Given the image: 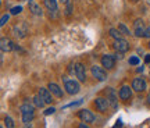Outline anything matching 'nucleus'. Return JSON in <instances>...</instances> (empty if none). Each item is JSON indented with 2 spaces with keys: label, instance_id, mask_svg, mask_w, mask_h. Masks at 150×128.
<instances>
[{
  "label": "nucleus",
  "instance_id": "obj_17",
  "mask_svg": "<svg viewBox=\"0 0 150 128\" xmlns=\"http://www.w3.org/2000/svg\"><path fill=\"white\" fill-rule=\"evenodd\" d=\"M29 11L32 13L33 16H42L43 11L42 9H40V6L36 4L35 1H29Z\"/></svg>",
  "mask_w": 150,
  "mask_h": 128
},
{
  "label": "nucleus",
  "instance_id": "obj_21",
  "mask_svg": "<svg viewBox=\"0 0 150 128\" xmlns=\"http://www.w3.org/2000/svg\"><path fill=\"white\" fill-rule=\"evenodd\" d=\"M4 125L6 128H14V121H13V118L11 117H4Z\"/></svg>",
  "mask_w": 150,
  "mask_h": 128
},
{
  "label": "nucleus",
  "instance_id": "obj_1",
  "mask_svg": "<svg viewBox=\"0 0 150 128\" xmlns=\"http://www.w3.org/2000/svg\"><path fill=\"white\" fill-rule=\"evenodd\" d=\"M20 110H21V116H22V123L29 124L33 120V117H35V107L27 102V103H24L20 107Z\"/></svg>",
  "mask_w": 150,
  "mask_h": 128
},
{
  "label": "nucleus",
  "instance_id": "obj_29",
  "mask_svg": "<svg viewBox=\"0 0 150 128\" xmlns=\"http://www.w3.org/2000/svg\"><path fill=\"white\" fill-rule=\"evenodd\" d=\"M65 14H67V16L71 14V4H67V11H65Z\"/></svg>",
  "mask_w": 150,
  "mask_h": 128
},
{
  "label": "nucleus",
  "instance_id": "obj_16",
  "mask_svg": "<svg viewBox=\"0 0 150 128\" xmlns=\"http://www.w3.org/2000/svg\"><path fill=\"white\" fill-rule=\"evenodd\" d=\"M49 91L52 92L54 96H57V97H63V95H64V93H63V89H61L57 84H54V82H50V84H49Z\"/></svg>",
  "mask_w": 150,
  "mask_h": 128
},
{
  "label": "nucleus",
  "instance_id": "obj_18",
  "mask_svg": "<svg viewBox=\"0 0 150 128\" xmlns=\"http://www.w3.org/2000/svg\"><path fill=\"white\" fill-rule=\"evenodd\" d=\"M43 4L50 13L52 11H57V0H43Z\"/></svg>",
  "mask_w": 150,
  "mask_h": 128
},
{
  "label": "nucleus",
  "instance_id": "obj_26",
  "mask_svg": "<svg viewBox=\"0 0 150 128\" xmlns=\"http://www.w3.org/2000/svg\"><path fill=\"white\" fill-rule=\"evenodd\" d=\"M54 112H56L54 107H49V109H46V112H45V116H50V114H53Z\"/></svg>",
  "mask_w": 150,
  "mask_h": 128
},
{
  "label": "nucleus",
  "instance_id": "obj_13",
  "mask_svg": "<svg viewBox=\"0 0 150 128\" xmlns=\"http://www.w3.org/2000/svg\"><path fill=\"white\" fill-rule=\"evenodd\" d=\"M106 95H107V99H108V102H110V105H111L112 109L115 110L118 107V105H117V95H115L114 89H112V88H107V89H106Z\"/></svg>",
  "mask_w": 150,
  "mask_h": 128
},
{
  "label": "nucleus",
  "instance_id": "obj_32",
  "mask_svg": "<svg viewBox=\"0 0 150 128\" xmlns=\"http://www.w3.org/2000/svg\"><path fill=\"white\" fill-rule=\"evenodd\" d=\"M78 128H89V127H88V125H86L85 123H81L79 125H78Z\"/></svg>",
  "mask_w": 150,
  "mask_h": 128
},
{
  "label": "nucleus",
  "instance_id": "obj_6",
  "mask_svg": "<svg viewBox=\"0 0 150 128\" xmlns=\"http://www.w3.org/2000/svg\"><path fill=\"white\" fill-rule=\"evenodd\" d=\"M134 32L136 36H145V32H146V28H145V22L143 20L138 18L136 21L134 22Z\"/></svg>",
  "mask_w": 150,
  "mask_h": 128
},
{
  "label": "nucleus",
  "instance_id": "obj_34",
  "mask_svg": "<svg viewBox=\"0 0 150 128\" xmlns=\"http://www.w3.org/2000/svg\"><path fill=\"white\" fill-rule=\"evenodd\" d=\"M147 105L150 106V92H149V96H147Z\"/></svg>",
  "mask_w": 150,
  "mask_h": 128
},
{
  "label": "nucleus",
  "instance_id": "obj_24",
  "mask_svg": "<svg viewBox=\"0 0 150 128\" xmlns=\"http://www.w3.org/2000/svg\"><path fill=\"white\" fill-rule=\"evenodd\" d=\"M8 18H10V16H8V14H4V16H1V20H0V25H1V27H4L6 22L8 21Z\"/></svg>",
  "mask_w": 150,
  "mask_h": 128
},
{
  "label": "nucleus",
  "instance_id": "obj_31",
  "mask_svg": "<svg viewBox=\"0 0 150 128\" xmlns=\"http://www.w3.org/2000/svg\"><path fill=\"white\" fill-rule=\"evenodd\" d=\"M121 127H122V123H121V121L118 120V121H117V124L114 125V128H121Z\"/></svg>",
  "mask_w": 150,
  "mask_h": 128
},
{
  "label": "nucleus",
  "instance_id": "obj_38",
  "mask_svg": "<svg viewBox=\"0 0 150 128\" xmlns=\"http://www.w3.org/2000/svg\"><path fill=\"white\" fill-rule=\"evenodd\" d=\"M1 128H3V127H1Z\"/></svg>",
  "mask_w": 150,
  "mask_h": 128
},
{
  "label": "nucleus",
  "instance_id": "obj_12",
  "mask_svg": "<svg viewBox=\"0 0 150 128\" xmlns=\"http://www.w3.org/2000/svg\"><path fill=\"white\" fill-rule=\"evenodd\" d=\"M132 89L136 92H143L146 89V82L143 78H135L132 81Z\"/></svg>",
  "mask_w": 150,
  "mask_h": 128
},
{
  "label": "nucleus",
  "instance_id": "obj_9",
  "mask_svg": "<svg viewBox=\"0 0 150 128\" xmlns=\"http://www.w3.org/2000/svg\"><path fill=\"white\" fill-rule=\"evenodd\" d=\"M75 75L78 81L81 82H85L86 81V71H85V65L82 63H76L75 64Z\"/></svg>",
  "mask_w": 150,
  "mask_h": 128
},
{
  "label": "nucleus",
  "instance_id": "obj_15",
  "mask_svg": "<svg viewBox=\"0 0 150 128\" xmlns=\"http://www.w3.org/2000/svg\"><path fill=\"white\" fill-rule=\"evenodd\" d=\"M38 95H40V97H42L46 103H52V102H53L52 92L49 91V89H46V88H40V89H39V92H38Z\"/></svg>",
  "mask_w": 150,
  "mask_h": 128
},
{
  "label": "nucleus",
  "instance_id": "obj_22",
  "mask_svg": "<svg viewBox=\"0 0 150 128\" xmlns=\"http://www.w3.org/2000/svg\"><path fill=\"white\" fill-rule=\"evenodd\" d=\"M118 29H120V32L122 33V35H129V29L124 24H118Z\"/></svg>",
  "mask_w": 150,
  "mask_h": 128
},
{
  "label": "nucleus",
  "instance_id": "obj_36",
  "mask_svg": "<svg viewBox=\"0 0 150 128\" xmlns=\"http://www.w3.org/2000/svg\"><path fill=\"white\" fill-rule=\"evenodd\" d=\"M147 46H149V49H150V42H149V45H147Z\"/></svg>",
  "mask_w": 150,
  "mask_h": 128
},
{
  "label": "nucleus",
  "instance_id": "obj_7",
  "mask_svg": "<svg viewBox=\"0 0 150 128\" xmlns=\"http://www.w3.org/2000/svg\"><path fill=\"white\" fill-rule=\"evenodd\" d=\"M100 61H102L103 67H106L107 70H111L115 67V57H114L112 54H104Z\"/></svg>",
  "mask_w": 150,
  "mask_h": 128
},
{
  "label": "nucleus",
  "instance_id": "obj_23",
  "mask_svg": "<svg viewBox=\"0 0 150 128\" xmlns=\"http://www.w3.org/2000/svg\"><path fill=\"white\" fill-rule=\"evenodd\" d=\"M10 11H11V16H17V14H20L22 11V7L21 6H16V7H13Z\"/></svg>",
  "mask_w": 150,
  "mask_h": 128
},
{
  "label": "nucleus",
  "instance_id": "obj_4",
  "mask_svg": "<svg viewBox=\"0 0 150 128\" xmlns=\"http://www.w3.org/2000/svg\"><path fill=\"white\" fill-rule=\"evenodd\" d=\"M92 71V75H93V78H96L97 81H106L107 80V73H106V70L102 68V67H99V65H93L91 68Z\"/></svg>",
  "mask_w": 150,
  "mask_h": 128
},
{
  "label": "nucleus",
  "instance_id": "obj_10",
  "mask_svg": "<svg viewBox=\"0 0 150 128\" xmlns=\"http://www.w3.org/2000/svg\"><path fill=\"white\" fill-rule=\"evenodd\" d=\"M114 49L117 50L118 53H125L129 50V43L125 39H117L114 42Z\"/></svg>",
  "mask_w": 150,
  "mask_h": 128
},
{
  "label": "nucleus",
  "instance_id": "obj_19",
  "mask_svg": "<svg viewBox=\"0 0 150 128\" xmlns=\"http://www.w3.org/2000/svg\"><path fill=\"white\" fill-rule=\"evenodd\" d=\"M45 103H46V102L40 97V95L33 96V105H35L38 109H43V107H45Z\"/></svg>",
  "mask_w": 150,
  "mask_h": 128
},
{
  "label": "nucleus",
  "instance_id": "obj_3",
  "mask_svg": "<svg viewBox=\"0 0 150 128\" xmlns=\"http://www.w3.org/2000/svg\"><path fill=\"white\" fill-rule=\"evenodd\" d=\"M65 84H64V89L67 91V93H70V95H76L78 92H79V84L74 80H67L64 78Z\"/></svg>",
  "mask_w": 150,
  "mask_h": 128
},
{
  "label": "nucleus",
  "instance_id": "obj_25",
  "mask_svg": "<svg viewBox=\"0 0 150 128\" xmlns=\"http://www.w3.org/2000/svg\"><path fill=\"white\" fill-rule=\"evenodd\" d=\"M129 64H131V65H138V64H139V59H138L136 56L131 57V59H129Z\"/></svg>",
  "mask_w": 150,
  "mask_h": 128
},
{
  "label": "nucleus",
  "instance_id": "obj_35",
  "mask_svg": "<svg viewBox=\"0 0 150 128\" xmlns=\"http://www.w3.org/2000/svg\"><path fill=\"white\" fill-rule=\"evenodd\" d=\"M132 1H139V0H132Z\"/></svg>",
  "mask_w": 150,
  "mask_h": 128
},
{
  "label": "nucleus",
  "instance_id": "obj_8",
  "mask_svg": "<svg viewBox=\"0 0 150 128\" xmlns=\"http://www.w3.org/2000/svg\"><path fill=\"white\" fill-rule=\"evenodd\" d=\"M95 106L99 112H106L110 106V102L107 97H96L95 99Z\"/></svg>",
  "mask_w": 150,
  "mask_h": 128
},
{
  "label": "nucleus",
  "instance_id": "obj_2",
  "mask_svg": "<svg viewBox=\"0 0 150 128\" xmlns=\"http://www.w3.org/2000/svg\"><path fill=\"white\" fill-rule=\"evenodd\" d=\"M13 33L16 35L18 39H24V38L27 36L28 33V25L25 21L22 22H18V24H16L14 25V28H13Z\"/></svg>",
  "mask_w": 150,
  "mask_h": 128
},
{
  "label": "nucleus",
  "instance_id": "obj_33",
  "mask_svg": "<svg viewBox=\"0 0 150 128\" xmlns=\"http://www.w3.org/2000/svg\"><path fill=\"white\" fill-rule=\"evenodd\" d=\"M63 4H70V0H60Z\"/></svg>",
  "mask_w": 150,
  "mask_h": 128
},
{
  "label": "nucleus",
  "instance_id": "obj_30",
  "mask_svg": "<svg viewBox=\"0 0 150 128\" xmlns=\"http://www.w3.org/2000/svg\"><path fill=\"white\" fill-rule=\"evenodd\" d=\"M145 63L150 64V54H146V56H145Z\"/></svg>",
  "mask_w": 150,
  "mask_h": 128
},
{
  "label": "nucleus",
  "instance_id": "obj_27",
  "mask_svg": "<svg viewBox=\"0 0 150 128\" xmlns=\"http://www.w3.org/2000/svg\"><path fill=\"white\" fill-rule=\"evenodd\" d=\"M81 103H82V100H78V102H74V103H70V105H67L65 107H71V106H79Z\"/></svg>",
  "mask_w": 150,
  "mask_h": 128
},
{
  "label": "nucleus",
  "instance_id": "obj_20",
  "mask_svg": "<svg viewBox=\"0 0 150 128\" xmlns=\"http://www.w3.org/2000/svg\"><path fill=\"white\" fill-rule=\"evenodd\" d=\"M108 32H110V36H111L114 41H117V39H122V33L120 32V29H114V28H111Z\"/></svg>",
  "mask_w": 150,
  "mask_h": 128
},
{
  "label": "nucleus",
  "instance_id": "obj_14",
  "mask_svg": "<svg viewBox=\"0 0 150 128\" xmlns=\"http://www.w3.org/2000/svg\"><path fill=\"white\" fill-rule=\"evenodd\" d=\"M118 96H120V99H122V100H128L131 99V96H132V88H129L128 85H124L120 92H118Z\"/></svg>",
  "mask_w": 150,
  "mask_h": 128
},
{
  "label": "nucleus",
  "instance_id": "obj_28",
  "mask_svg": "<svg viewBox=\"0 0 150 128\" xmlns=\"http://www.w3.org/2000/svg\"><path fill=\"white\" fill-rule=\"evenodd\" d=\"M145 38H149L150 39V27L146 28V32H145Z\"/></svg>",
  "mask_w": 150,
  "mask_h": 128
},
{
  "label": "nucleus",
  "instance_id": "obj_11",
  "mask_svg": "<svg viewBox=\"0 0 150 128\" xmlns=\"http://www.w3.org/2000/svg\"><path fill=\"white\" fill-rule=\"evenodd\" d=\"M78 116H79V118L83 121V123H93L95 121V114L92 112H89V110H81L79 113H78Z\"/></svg>",
  "mask_w": 150,
  "mask_h": 128
},
{
  "label": "nucleus",
  "instance_id": "obj_37",
  "mask_svg": "<svg viewBox=\"0 0 150 128\" xmlns=\"http://www.w3.org/2000/svg\"><path fill=\"white\" fill-rule=\"evenodd\" d=\"M147 3H149V4H150V0H147Z\"/></svg>",
  "mask_w": 150,
  "mask_h": 128
},
{
  "label": "nucleus",
  "instance_id": "obj_5",
  "mask_svg": "<svg viewBox=\"0 0 150 128\" xmlns=\"http://www.w3.org/2000/svg\"><path fill=\"white\" fill-rule=\"evenodd\" d=\"M14 48H16V46H14V43H13L11 39H8V38H6V36L0 39V49H1L3 53H8V52H11Z\"/></svg>",
  "mask_w": 150,
  "mask_h": 128
}]
</instances>
